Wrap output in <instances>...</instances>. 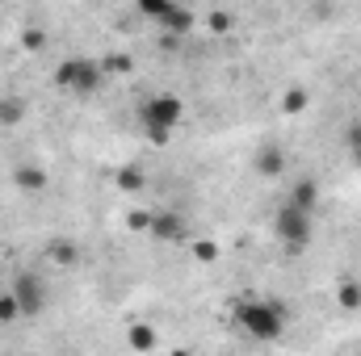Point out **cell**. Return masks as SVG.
<instances>
[{
    "label": "cell",
    "instance_id": "obj_1",
    "mask_svg": "<svg viewBox=\"0 0 361 356\" xmlns=\"http://www.w3.org/2000/svg\"><path fill=\"white\" fill-rule=\"evenodd\" d=\"M231 319H235L240 331H248V336L261 340V344L281 340V331H286V306L273 302V298H240Z\"/></svg>",
    "mask_w": 361,
    "mask_h": 356
},
{
    "label": "cell",
    "instance_id": "obj_2",
    "mask_svg": "<svg viewBox=\"0 0 361 356\" xmlns=\"http://www.w3.org/2000/svg\"><path fill=\"white\" fill-rule=\"evenodd\" d=\"M139 122H143V134H147L156 147H164V143L180 130V122H185V101L173 96V92H152V96L139 105Z\"/></svg>",
    "mask_w": 361,
    "mask_h": 356
},
{
    "label": "cell",
    "instance_id": "obj_3",
    "mask_svg": "<svg viewBox=\"0 0 361 356\" xmlns=\"http://www.w3.org/2000/svg\"><path fill=\"white\" fill-rule=\"evenodd\" d=\"M55 89L72 92V96H97L105 89V68L101 59H89V55H76V59H63L55 68Z\"/></svg>",
    "mask_w": 361,
    "mask_h": 356
},
{
    "label": "cell",
    "instance_id": "obj_4",
    "mask_svg": "<svg viewBox=\"0 0 361 356\" xmlns=\"http://www.w3.org/2000/svg\"><path fill=\"white\" fill-rule=\"evenodd\" d=\"M311 218H315L311 210H302V205H294V201H281L277 214H273V231H277V239H281L290 252H298V248L311 243V231H315Z\"/></svg>",
    "mask_w": 361,
    "mask_h": 356
},
{
    "label": "cell",
    "instance_id": "obj_5",
    "mask_svg": "<svg viewBox=\"0 0 361 356\" xmlns=\"http://www.w3.org/2000/svg\"><path fill=\"white\" fill-rule=\"evenodd\" d=\"M8 289L17 293V302H21V314H25V319L42 314V306H47V285H42V276H38V272H17Z\"/></svg>",
    "mask_w": 361,
    "mask_h": 356
},
{
    "label": "cell",
    "instance_id": "obj_6",
    "mask_svg": "<svg viewBox=\"0 0 361 356\" xmlns=\"http://www.w3.org/2000/svg\"><path fill=\"white\" fill-rule=\"evenodd\" d=\"M13 189L25 193V197H42V193L51 189V177H47V168H38V164H17V168H13Z\"/></svg>",
    "mask_w": 361,
    "mask_h": 356
},
{
    "label": "cell",
    "instance_id": "obj_7",
    "mask_svg": "<svg viewBox=\"0 0 361 356\" xmlns=\"http://www.w3.org/2000/svg\"><path fill=\"white\" fill-rule=\"evenodd\" d=\"M147 235H156L164 243H180V239H189V222L180 214H152V231Z\"/></svg>",
    "mask_w": 361,
    "mask_h": 356
},
{
    "label": "cell",
    "instance_id": "obj_8",
    "mask_svg": "<svg viewBox=\"0 0 361 356\" xmlns=\"http://www.w3.org/2000/svg\"><path fill=\"white\" fill-rule=\"evenodd\" d=\"M252 168H257V177L277 180L286 172V151H281V147H261V151L252 155Z\"/></svg>",
    "mask_w": 361,
    "mask_h": 356
},
{
    "label": "cell",
    "instance_id": "obj_9",
    "mask_svg": "<svg viewBox=\"0 0 361 356\" xmlns=\"http://www.w3.org/2000/svg\"><path fill=\"white\" fill-rule=\"evenodd\" d=\"M47 260L55 268H72L80 260V243L76 239H63V235L59 239H47Z\"/></svg>",
    "mask_w": 361,
    "mask_h": 356
},
{
    "label": "cell",
    "instance_id": "obj_10",
    "mask_svg": "<svg viewBox=\"0 0 361 356\" xmlns=\"http://www.w3.org/2000/svg\"><path fill=\"white\" fill-rule=\"evenodd\" d=\"M286 201H294V205H302V210H311L315 214V205H319V184L311 177H302V180H294L290 184V197Z\"/></svg>",
    "mask_w": 361,
    "mask_h": 356
},
{
    "label": "cell",
    "instance_id": "obj_11",
    "mask_svg": "<svg viewBox=\"0 0 361 356\" xmlns=\"http://www.w3.org/2000/svg\"><path fill=\"white\" fill-rule=\"evenodd\" d=\"M277 109H281V117H298V113H307V109H311V92L294 84V89H286V92H281Z\"/></svg>",
    "mask_w": 361,
    "mask_h": 356
},
{
    "label": "cell",
    "instance_id": "obj_12",
    "mask_svg": "<svg viewBox=\"0 0 361 356\" xmlns=\"http://www.w3.org/2000/svg\"><path fill=\"white\" fill-rule=\"evenodd\" d=\"M25 96H0V130H13L25 122Z\"/></svg>",
    "mask_w": 361,
    "mask_h": 356
},
{
    "label": "cell",
    "instance_id": "obj_13",
    "mask_svg": "<svg viewBox=\"0 0 361 356\" xmlns=\"http://www.w3.org/2000/svg\"><path fill=\"white\" fill-rule=\"evenodd\" d=\"M114 189H122V193H139V189H147V172H143L139 164H122V168L114 172Z\"/></svg>",
    "mask_w": 361,
    "mask_h": 356
},
{
    "label": "cell",
    "instance_id": "obj_14",
    "mask_svg": "<svg viewBox=\"0 0 361 356\" xmlns=\"http://www.w3.org/2000/svg\"><path fill=\"white\" fill-rule=\"evenodd\" d=\"M160 25H164L169 34H189V30H193V8H185V4H173V8L160 17Z\"/></svg>",
    "mask_w": 361,
    "mask_h": 356
},
{
    "label": "cell",
    "instance_id": "obj_15",
    "mask_svg": "<svg viewBox=\"0 0 361 356\" xmlns=\"http://www.w3.org/2000/svg\"><path fill=\"white\" fill-rule=\"evenodd\" d=\"M47 42H51V38H47L42 25H25V30H21V51H25V55H42Z\"/></svg>",
    "mask_w": 361,
    "mask_h": 356
},
{
    "label": "cell",
    "instance_id": "obj_16",
    "mask_svg": "<svg viewBox=\"0 0 361 356\" xmlns=\"http://www.w3.org/2000/svg\"><path fill=\"white\" fill-rule=\"evenodd\" d=\"M126 344H130L135 352H152V348H156V331H152L147 323H135V327L126 331Z\"/></svg>",
    "mask_w": 361,
    "mask_h": 356
},
{
    "label": "cell",
    "instance_id": "obj_17",
    "mask_svg": "<svg viewBox=\"0 0 361 356\" xmlns=\"http://www.w3.org/2000/svg\"><path fill=\"white\" fill-rule=\"evenodd\" d=\"M336 306L341 310H361V281H341L336 285Z\"/></svg>",
    "mask_w": 361,
    "mask_h": 356
},
{
    "label": "cell",
    "instance_id": "obj_18",
    "mask_svg": "<svg viewBox=\"0 0 361 356\" xmlns=\"http://www.w3.org/2000/svg\"><path fill=\"white\" fill-rule=\"evenodd\" d=\"M206 30H210V34H231V30H235V13L210 8V13H206Z\"/></svg>",
    "mask_w": 361,
    "mask_h": 356
},
{
    "label": "cell",
    "instance_id": "obj_19",
    "mask_svg": "<svg viewBox=\"0 0 361 356\" xmlns=\"http://www.w3.org/2000/svg\"><path fill=\"white\" fill-rule=\"evenodd\" d=\"M189 256H193L197 265H214V260H219V243H214V239H193V243H189Z\"/></svg>",
    "mask_w": 361,
    "mask_h": 356
},
{
    "label": "cell",
    "instance_id": "obj_20",
    "mask_svg": "<svg viewBox=\"0 0 361 356\" xmlns=\"http://www.w3.org/2000/svg\"><path fill=\"white\" fill-rule=\"evenodd\" d=\"M17 319H25V314H21V302H17L13 289H4V293H0V323H17Z\"/></svg>",
    "mask_w": 361,
    "mask_h": 356
},
{
    "label": "cell",
    "instance_id": "obj_21",
    "mask_svg": "<svg viewBox=\"0 0 361 356\" xmlns=\"http://www.w3.org/2000/svg\"><path fill=\"white\" fill-rule=\"evenodd\" d=\"M173 4H177V0H135V8H139L147 21H160V17H164Z\"/></svg>",
    "mask_w": 361,
    "mask_h": 356
},
{
    "label": "cell",
    "instance_id": "obj_22",
    "mask_svg": "<svg viewBox=\"0 0 361 356\" xmlns=\"http://www.w3.org/2000/svg\"><path fill=\"white\" fill-rule=\"evenodd\" d=\"M345 147H349L353 164L361 168V122H349V126H345Z\"/></svg>",
    "mask_w": 361,
    "mask_h": 356
},
{
    "label": "cell",
    "instance_id": "obj_23",
    "mask_svg": "<svg viewBox=\"0 0 361 356\" xmlns=\"http://www.w3.org/2000/svg\"><path fill=\"white\" fill-rule=\"evenodd\" d=\"M101 68H105V76H126L135 63H130V55H105V59H101Z\"/></svg>",
    "mask_w": 361,
    "mask_h": 356
},
{
    "label": "cell",
    "instance_id": "obj_24",
    "mask_svg": "<svg viewBox=\"0 0 361 356\" xmlns=\"http://www.w3.org/2000/svg\"><path fill=\"white\" fill-rule=\"evenodd\" d=\"M126 231H135V235L152 231V210H130L126 214Z\"/></svg>",
    "mask_w": 361,
    "mask_h": 356
}]
</instances>
